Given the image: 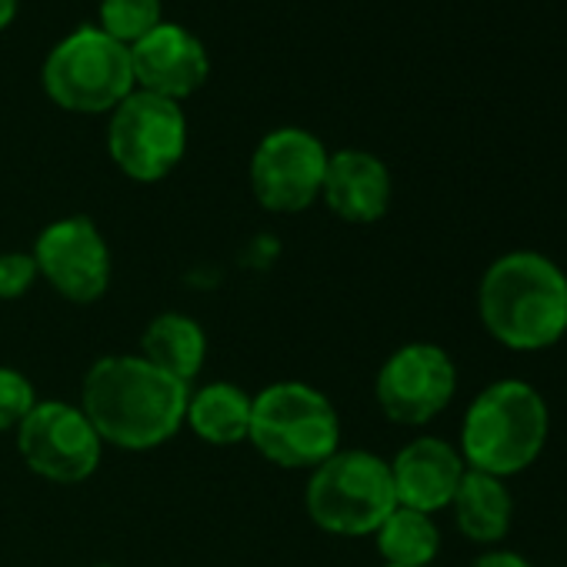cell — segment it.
Masks as SVG:
<instances>
[{"instance_id":"1","label":"cell","mask_w":567,"mask_h":567,"mask_svg":"<svg viewBox=\"0 0 567 567\" xmlns=\"http://www.w3.org/2000/svg\"><path fill=\"white\" fill-rule=\"evenodd\" d=\"M187 398V384L157 371L141 354H107L87 368L81 384V411L101 441L121 451L167 444L184 427Z\"/></svg>"},{"instance_id":"2","label":"cell","mask_w":567,"mask_h":567,"mask_svg":"<svg viewBox=\"0 0 567 567\" xmlns=\"http://www.w3.org/2000/svg\"><path fill=\"white\" fill-rule=\"evenodd\" d=\"M484 331L507 351H547L567 338V274L537 250H507L477 284Z\"/></svg>"},{"instance_id":"3","label":"cell","mask_w":567,"mask_h":567,"mask_svg":"<svg viewBox=\"0 0 567 567\" xmlns=\"http://www.w3.org/2000/svg\"><path fill=\"white\" fill-rule=\"evenodd\" d=\"M550 411L537 388L517 378L487 384L464 411L461 457L471 471L494 474L501 481L524 474L547 444Z\"/></svg>"},{"instance_id":"4","label":"cell","mask_w":567,"mask_h":567,"mask_svg":"<svg viewBox=\"0 0 567 567\" xmlns=\"http://www.w3.org/2000/svg\"><path fill=\"white\" fill-rule=\"evenodd\" d=\"M247 441L274 467L315 471L341 451V417L315 384L277 381L254 394Z\"/></svg>"},{"instance_id":"5","label":"cell","mask_w":567,"mask_h":567,"mask_svg":"<svg viewBox=\"0 0 567 567\" xmlns=\"http://www.w3.org/2000/svg\"><path fill=\"white\" fill-rule=\"evenodd\" d=\"M308 517L334 537H368L398 507L391 467L364 447H341L318 464L305 487Z\"/></svg>"},{"instance_id":"6","label":"cell","mask_w":567,"mask_h":567,"mask_svg":"<svg viewBox=\"0 0 567 567\" xmlns=\"http://www.w3.org/2000/svg\"><path fill=\"white\" fill-rule=\"evenodd\" d=\"M48 97L71 114H111L137 91L131 48L101 28H78L44 61Z\"/></svg>"},{"instance_id":"7","label":"cell","mask_w":567,"mask_h":567,"mask_svg":"<svg viewBox=\"0 0 567 567\" xmlns=\"http://www.w3.org/2000/svg\"><path fill=\"white\" fill-rule=\"evenodd\" d=\"M107 151L121 174L137 184L164 181L187 151V117L177 101L134 91L114 111L107 124Z\"/></svg>"},{"instance_id":"8","label":"cell","mask_w":567,"mask_h":567,"mask_svg":"<svg viewBox=\"0 0 567 567\" xmlns=\"http://www.w3.org/2000/svg\"><path fill=\"white\" fill-rule=\"evenodd\" d=\"M14 434L21 461L51 484H84L107 447L81 404L68 401H38Z\"/></svg>"},{"instance_id":"9","label":"cell","mask_w":567,"mask_h":567,"mask_svg":"<svg viewBox=\"0 0 567 567\" xmlns=\"http://www.w3.org/2000/svg\"><path fill=\"white\" fill-rule=\"evenodd\" d=\"M331 151L305 127H277L250 154V190L270 214H301L321 200Z\"/></svg>"},{"instance_id":"10","label":"cell","mask_w":567,"mask_h":567,"mask_svg":"<svg viewBox=\"0 0 567 567\" xmlns=\"http://www.w3.org/2000/svg\"><path fill=\"white\" fill-rule=\"evenodd\" d=\"M457 394V368L441 344H401L374 378V398L388 421L424 427L447 411Z\"/></svg>"},{"instance_id":"11","label":"cell","mask_w":567,"mask_h":567,"mask_svg":"<svg viewBox=\"0 0 567 567\" xmlns=\"http://www.w3.org/2000/svg\"><path fill=\"white\" fill-rule=\"evenodd\" d=\"M31 254L38 274L71 305H97L111 288V247L84 214L51 220Z\"/></svg>"},{"instance_id":"12","label":"cell","mask_w":567,"mask_h":567,"mask_svg":"<svg viewBox=\"0 0 567 567\" xmlns=\"http://www.w3.org/2000/svg\"><path fill=\"white\" fill-rule=\"evenodd\" d=\"M131 64H134L137 91H147L177 104L197 94L210 74V61L197 34L171 21H164L161 28H154L144 41L131 48Z\"/></svg>"},{"instance_id":"13","label":"cell","mask_w":567,"mask_h":567,"mask_svg":"<svg viewBox=\"0 0 567 567\" xmlns=\"http://www.w3.org/2000/svg\"><path fill=\"white\" fill-rule=\"evenodd\" d=\"M391 481H394V497L401 507L437 514L451 507V497L467 471L461 451L434 434H421L408 441L391 461Z\"/></svg>"},{"instance_id":"14","label":"cell","mask_w":567,"mask_h":567,"mask_svg":"<svg viewBox=\"0 0 567 567\" xmlns=\"http://www.w3.org/2000/svg\"><path fill=\"white\" fill-rule=\"evenodd\" d=\"M321 197L344 224H378L391 207L394 181L378 154L344 147L328 157Z\"/></svg>"},{"instance_id":"15","label":"cell","mask_w":567,"mask_h":567,"mask_svg":"<svg viewBox=\"0 0 567 567\" xmlns=\"http://www.w3.org/2000/svg\"><path fill=\"white\" fill-rule=\"evenodd\" d=\"M451 514L454 527L471 544H501L514 520V497L507 481L467 467L451 497Z\"/></svg>"},{"instance_id":"16","label":"cell","mask_w":567,"mask_h":567,"mask_svg":"<svg viewBox=\"0 0 567 567\" xmlns=\"http://www.w3.org/2000/svg\"><path fill=\"white\" fill-rule=\"evenodd\" d=\"M137 354L157 371L190 388V381L204 371L207 361V334L190 315L164 311L144 328Z\"/></svg>"},{"instance_id":"17","label":"cell","mask_w":567,"mask_h":567,"mask_svg":"<svg viewBox=\"0 0 567 567\" xmlns=\"http://www.w3.org/2000/svg\"><path fill=\"white\" fill-rule=\"evenodd\" d=\"M250 404L254 394H247L234 381H210L190 391L184 424L214 447H234L247 441L250 431Z\"/></svg>"},{"instance_id":"18","label":"cell","mask_w":567,"mask_h":567,"mask_svg":"<svg viewBox=\"0 0 567 567\" xmlns=\"http://www.w3.org/2000/svg\"><path fill=\"white\" fill-rule=\"evenodd\" d=\"M374 540H378V554L391 567H431L434 557L441 554V527L434 514L411 511L401 504L374 530Z\"/></svg>"},{"instance_id":"19","label":"cell","mask_w":567,"mask_h":567,"mask_svg":"<svg viewBox=\"0 0 567 567\" xmlns=\"http://www.w3.org/2000/svg\"><path fill=\"white\" fill-rule=\"evenodd\" d=\"M161 24H164L161 0H101L97 28L114 41H121L124 48H134Z\"/></svg>"},{"instance_id":"20","label":"cell","mask_w":567,"mask_h":567,"mask_svg":"<svg viewBox=\"0 0 567 567\" xmlns=\"http://www.w3.org/2000/svg\"><path fill=\"white\" fill-rule=\"evenodd\" d=\"M38 401L41 398L24 371L0 364V431H18Z\"/></svg>"},{"instance_id":"21","label":"cell","mask_w":567,"mask_h":567,"mask_svg":"<svg viewBox=\"0 0 567 567\" xmlns=\"http://www.w3.org/2000/svg\"><path fill=\"white\" fill-rule=\"evenodd\" d=\"M38 264L31 250L0 254V301H21L38 284Z\"/></svg>"},{"instance_id":"22","label":"cell","mask_w":567,"mask_h":567,"mask_svg":"<svg viewBox=\"0 0 567 567\" xmlns=\"http://www.w3.org/2000/svg\"><path fill=\"white\" fill-rule=\"evenodd\" d=\"M471 567H530V560L517 550H507V547H494V550H484Z\"/></svg>"},{"instance_id":"23","label":"cell","mask_w":567,"mask_h":567,"mask_svg":"<svg viewBox=\"0 0 567 567\" xmlns=\"http://www.w3.org/2000/svg\"><path fill=\"white\" fill-rule=\"evenodd\" d=\"M18 4L21 0H0V31H8L14 14H18Z\"/></svg>"},{"instance_id":"24","label":"cell","mask_w":567,"mask_h":567,"mask_svg":"<svg viewBox=\"0 0 567 567\" xmlns=\"http://www.w3.org/2000/svg\"><path fill=\"white\" fill-rule=\"evenodd\" d=\"M91 567H121V564H91Z\"/></svg>"},{"instance_id":"25","label":"cell","mask_w":567,"mask_h":567,"mask_svg":"<svg viewBox=\"0 0 567 567\" xmlns=\"http://www.w3.org/2000/svg\"><path fill=\"white\" fill-rule=\"evenodd\" d=\"M384 567H391V564H384Z\"/></svg>"}]
</instances>
